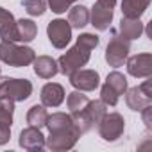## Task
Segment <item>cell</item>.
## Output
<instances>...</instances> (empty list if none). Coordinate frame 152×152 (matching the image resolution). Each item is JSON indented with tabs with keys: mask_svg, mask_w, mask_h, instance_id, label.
Returning a JSON list of instances; mask_svg holds the SVG:
<instances>
[{
	"mask_svg": "<svg viewBox=\"0 0 152 152\" xmlns=\"http://www.w3.org/2000/svg\"><path fill=\"white\" fill-rule=\"evenodd\" d=\"M100 39L97 34H91V32H84L77 38L75 45L66 50V54H63L59 59H57V70L63 73V75H72L75 70H81L83 66L88 64L90 57H91V50H95L99 47Z\"/></svg>",
	"mask_w": 152,
	"mask_h": 152,
	"instance_id": "obj_1",
	"label": "cell"
},
{
	"mask_svg": "<svg viewBox=\"0 0 152 152\" xmlns=\"http://www.w3.org/2000/svg\"><path fill=\"white\" fill-rule=\"evenodd\" d=\"M36 59V52L31 47L16 45V41H0V61L15 66V68H23L32 64Z\"/></svg>",
	"mask_w": 152,
	"mask_h": 152,
	"instance_id": "obj_2",
	"label": "cell"
},
{
	"mask_svg": "<svg viewBox=\"0 0 152 152\" xmlns=\"http://www.w3.org/2000/svg\"><path fill=\"white\" fill-rule=\"evenodd\" d=\"M125 90H127V77H125L124 73H120V72L115 70V72H111L107 75L106 83L100 88V100L106 106L115 107L118 104L120 97L125 93Z\"/></svg>",
	"mask_w": 152,
	"mask_h": 152,
	"instance_id": "obj_3",
	"label": "cell"
},
{
	"mask_svg": "<svg viewBox=\"0 0 152 152\" xmlns=\"http://www.w3.org/2000/svg\"><path fill=\"white\" fill-rule=\"evenodd\" d=\"M32 95V83L29 79L0 77V97H7L15 102H23Z\"/></svg>",
	"mask_w": 152,
	"mask_h": 152,
	"instance_id": "obj_4",
	"label": "cell"
},
{
	"mask_svg": "<svg viewBox=\"0 0 152 152\" xmlns=\"http://www.w3.org/2000/svg\"><path fill=\"white\" fill-rule=\"evenodd\" d=\"M81 131L75 127V124L68 129H63V131H56V132H50L48 138H45V147L50 148L52 152H64V150H70L77 145L79 138H81Z\"/></svg>",
	"mask_w": 152,
	"mask_h": 152,
	"instance_id": "obj_5",
	"label": "cell"
},
{
	"mask_svg": "<svg viewBox=\"0 0 152 152\" xmlns=\"http://www.w3.org/2000/svg\"><path fill=\"white\" fill-rule=\"evenodd\" d=\"M129 50H131V41L113 31V36H111V39L106 47V56H104L106 63L113 68L124 66L125 59L129 57Z\"/></svg>",
	"mask_w": 152,
	"mask_h": 152,
	"instance_id": "obj_6",
	"label": "cell"
},
{
	"mask_svg": "<svg viewBox=\"0 0 152 152\" xmlns=\"http://www.w3.org/2000/svg\"><path fill=\"white\" fill-rule=\"evenodd\" d=\"M125 131V120L120 113H106L102 120L99 122V134L104 141H118L124 136Z\"/></svg>",
	"mask_w": 152,
	"mask_h": 152,
	"instance_id": "obj_7",
	"label": "cell"
},
{
	"mask_svg": "<svg viewBox=\"0 0 152 152\" xmlns=\"http://www.w3.org/2000/svg\"><path fill=\"white\" fill-rule=\"evenodd\" d=\"M116 0H95L90 11V22L97 31H107L113 22Z\"/></svg>",
	"mask_w": 152,
	"mask_h": 152,
	"instance_id": "obj_8",
	"label": "cell"
},
{
	"mask_svg": "<svg viewBox=\"0 0 152 152\" xmlns=\"http://www.w3.org/2000/svg\"><path fill=\"white\" fill-rule=\"evenodd\" d=\"M125 104L132 111H141L147 106H152V81H145L140 86L125 90Z\"/></svg>",
	"mask_w": 152,
	"mask_h": 152,
	"instance_id": "obj_9",
	"label": "cell"
},
{
	"mask_svg": "<svg viewBox=\"0 0 152 152\" xmlns=\"http://www.w3.org/2000/svg\"><path fill=\"white\" fill-rule=\"evenodd\" d=\"M47 36L54 48H66V45L72 41V27L66 20L56 18L47 25Z\"/></svg>",
	"mask_w": 152,
	"mask_h": 152,
	"instance_id": "obj_10",
	"label": "cell"
},
{
	"mask_svg": "<svg viewBox=\"0 0 152 152\" xmlns=\"http://www.w3.org/2000/svg\"><path fill=\"white\" fill-rule=\"evenodd\" d=\"M68 77H70V84L79 91H95L100 86V75L95 70L81 68V70H75Z\"/></svg>",
	"mask_w": 152,
	"mask_h": 152,
	"instance_id": "obj_11",
	"label": "cell"
},
{
	"mask_svg": "<svg viewBox=\"0 0 152 152\" xmlns=\"http://www.w3.org/2000/svg\"><path fill=\"white\" fill-rule=\"evenodd\" d=\"M127 73L136 79H148L152 75V54L143 52L125 59Z\"/></svg>",
	"mask_w": 152,
	"mask_h": 152,
	"instance_id": "obj_12",
	"label": "cell"
},
{
	"mask_svg": "<svg viewBox=\"0 0 152 152\" xmlns=\"http://www.w3.org/2000/svg\"><path fill=\"white\" fill-rule=\"evenodd\" d=\"M18 143L22 148L29 150V152H39L45 148V136L41 132V129L38 127H27L20 132V138H18Z\"/></svg>",
	"mask_w": 152,
	"mask_h": 152,
	"instance_id": "obj_13",
	"label": "cell"
},
{
	"mask_svg": "<svg viewBox=\"0 0 152 152\" xmlns=\"http://www.w3.org/2000/svg\"><path fill=\"white\" fill-rule=\"evenodd\" d=\"M41 104L45 107H59L64 100V88L57 83H48L41 88Z\"/></svg>",
	"mask_w": 152,
	"mask_h": 152,
	"instance_id": "obj_14",
	"label": "cell"
},
{
	"mask_svg": "<svg viewBox=\"0 0 152 152\" xmlns=\"http://www.w3.org/2000/svg\"><path fill=\"white\" fill-rule=\"evenodd\" d=\"M32 64H34V73L38 75V77H41V79H52V77H56V75L59 73L57 61L52 59L50 56H38L32 61Z\"/></svg>",
	"mask_w": 152,
	"mask_h": 152,
	"instance_id": "obj_15",
	"label": "cell"
},
{
	"mask_svg": "<svg viewBox=\"0 0 152 152\" xmlns=\"http://www.w3.org/2000/svg\"><path fill=\"white\" fill-rule=\"evenodd\" d=\"M0 38L2 41H18L16 39V20L13 13L0 7Z\"/></svg>",
	"mask_w": 152,
	"mask_h": 152,
	"instance_id": "obj_16",
	"label": "cell"
},
{
	"mask_svg": "<svg viewBox=\"0 0 152 152\" xmlns=\"http://www.w3.org/2000/svg\"><path fill=\"white\" fill-rule=\"evenodd\" d=\"M120 36H124L125 39L132 41V39H138L143 32H145V25L141 23L140 18H125L122 16L120 20V29H118Z\"/></svg>",
	"mask_w": 152,
	"mask_h": 152,
	"instance_id": "obj_17",
	"label": "cell"
},
{
	"mask_svg": "<svg viewBox=\"0 0 152 152\" xmlns=\"http://www.w3.org/2000/svg\"><path fill=\"white\" fill-rule=\"evenodd\" d=\"M68 23L72 29H83L90 23V9L86 6H73L68 11Z\"/></svg>",
	"mask_w": 152,
	"mask_h": 152,
	"instance_id": "obj_18",
	"label": "cell"
},
{
	"mask_svg": "<svg viewBox=\"0 0 152 152\" xmlns=\"http://www.w3.org/2000/svg\"><path fill=\"white\" fill-rule=\"evenodd\" d=\"M150 0H122V16L125 18H141L147 11Z\"/></svg>",
	"mask_w": 152,
	"mask_h": 152,
	"instance_id": "obj_19",
	"label": "cell"
},
{
	"mask_svg": "<svg viewBox=\"0 0 152 152\" xmlns=\"http://www.w3.org/2000/svg\"><path fill=\"white\" fill-rule=\"evenodd\" d=\"M38 34V25L32 22V20H27V18H22L16 22V39L22 41V43H29L36 38Z\"/></svg>",
	"mask_w": 152,
	"mask_h": 152,
	"instance_id": "obj_20",
	"label": "cell"
},
{
	"mask_svg": "<svg viewBox=\"0 0 152 152\" xmlns=\"http://www.w3.org/2000/svg\"><path fill=\"white\" fill-rule=\"evenodd\" d=\"M73 125L72 115L70 113H52L47 116V124L45 127L48 129V132H56V131H63Z\"/></svg>",
	"mask_w": 152,
	"mask_h": 152,
	"instance_id": "obj_21",
	"label": "cell"
},
{
	"mask_svg": "<svg viewBox=\"0 0 152 152\" xmlns=\"http://www.w3.org/2000/svg\"><path fill=\"white\" fill-rule=\"evenodd\" d=\"M107 113V106L102 100H90L88 106L84 107V115L88 116V120L93 125H99V122L102 120V116Z\"/></svg>",
	"mask_w": 152,
	"mask_h": 152,
	"instance_id": "obj_22",
	"label": "cell"
},
{
	"mask_svg": "<svg viewBox=\"0 0 152 152\" xmlns=\"http://www.w3.org/2000/svg\"><path fill=\"white\" fill-rule=\"evenodd\" d=\"M13 115H15V100L7 97H0V127L11 129Z\"/></svg>",
	"mask_w": 152,
	"mask_h": 152,
	"instance_id": "obj_23",
	"label": "cell"
},
{
	"mask_svg": "<svg viewBox=\"0 0 152 152\" xmlns=\"http://www.w3.org/2000/svg\"><path fill=\"white\" fill-rule=\"evenodd\" d=\"M47 116H48V113H47V109H45V106L41 104V106H32L29 111H27V124L31 125V127H38V129H43L45 127V124H47Z\"/></svg>",
	"mask_w": 152,
	"mask_h": 152,
	"instance_id": "obj_24",
	"label": "cell"
},
{
	"mask_svg": "<svg viewBox=\"0 0 152 152\" xmlns=\"http://www.w3.org/2000/svg\"><path fill=\"white\" fill-rule=\"evenodd\" d=\"M88 102H90V99H88V95H84L83 91H79V90L72 91V93L68 95V99H66V106H68V109H70V115L83 111V109L88 106Z\"/></svg>",
	"mask_w": 152,
	"mask_h": 152,
	"instance_id": "obj_25",
	"label": "cell"
},
{
	"mask_svg": "<svg viewBox=\"0 0 152 152\" xmlns=\"http://www.w3.org/2000/svg\"><path fill=\"white\" fill-rule=\"evenodd\" d=\"M47 0H25L23 2V7L27 11V15L31 16H43L45 11H47Z\"/></svg>",
	"mask_w": 152,
	"mask_h": 152,
	"instance_id": "obj_26",
	"label": "cell"
},
{
	"mask_svg": "<svg viewBox=\"0 0 152 152\" xmlns=\"http://www.w3.org/2000/svg\"><path fill=\"white\" fill-rule=\"evenodd\" d=\"M47 4L50 6L52 13H56V15H63V13H66V11L70 9V6H72L68 0H47Z\"/></svg>",
	"mask_w": 152,
	"mask_h": 152,
	"instance_id": "obj_27",
	"label": "cell"
},
{
	"mask_svg": "<svg viewBox=\"0 0 152 152\" xmlns=\"http://www.w3.org/2000/svg\"><path fill=\"white\" fill-rule=\"evenodd\" d=\"M141 113H143V122H145L147 129H152V106L143 107V109H141Z\"/></svg>",
	"mask_w": 152,
	"mask_h": 152,
	"instance_id": "obj_28",
	"label": "cell"
},
{
	"mask_svg": "<svg viewBox=\"0 0 152 152\" xmlns=\"http://www.w3.org/2000/svg\"><path fill=\"white\" fill-rule=\"evenodd\" d=\"M9 140H11V129L0 127V145H6Z\"/></svg>",
	"mask_w": 152,
	"mask_h": 152,
	"instance_id": "obj_29",
	"label": "cell"
},
{
	"mask_svg": "<svg viewBox=\"0 0 152 152\" xmlns=\"http://www.w3.org/2000/svg\"><path fill=\"white\" fill-rule=\"evenodd\" d=\"M68 2H70V4H73V2H77V0H68Z\"/></svg>",
	"mask_w": 152,
	"mask_h": 152,
	"instance_id": "obj_30",
	"label": "cell"
},
{
	"mask_svg": "<svg viewBox=\"0 0 152 152\" xmlns=\"http://www.w3.org/2000/svg\"><path fill=\"white\" fill-rule=\"evenodd\" d=\"M0 73H2V68H0Z\"/></svg>",
	"mask_w": 152,
	"mask_h": 152,
	"instance_id": "obj_31",
	"label": "cell"
}]
</instances>
